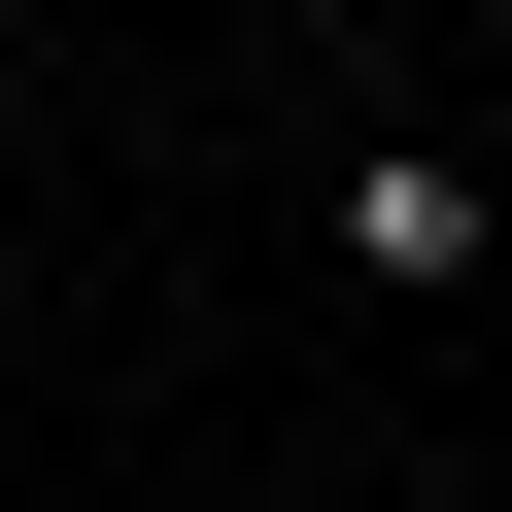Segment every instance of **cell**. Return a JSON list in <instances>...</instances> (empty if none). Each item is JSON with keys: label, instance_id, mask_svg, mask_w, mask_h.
I'll list each match as a JSON object with an SVG mask.
<instances>
[{"label": "cell", "instance_id": "cell-1", "mask_svg": "<svg viewBox=\"0 0 512 512\" xmlns=\"http://www.w3.org/2000/svg\"><path fill=\"white\" fill-rule=\"evenodd\" d=\"M308 205H342V274H376V308H444V274H478V137H342Z\"/></svg>", "mask_w": 512, "mask_h": 512}, {"label": "cell", "instance_id": "cell-2", "mask_svg": "<svg viewBox=\"0 0 512 512\" xmlns=\"http://www.w3.org/2000/svg\"><path fill=\"white\" fill-rule=\"evenodd\" d=\"M342 35H410V0H342Z\"/></svg>", "mask_w": 512, "mask_h": 512}]
</instances>
